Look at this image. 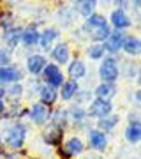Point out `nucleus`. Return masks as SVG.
Returning <instances> with one entry per match:
<instances>
[{"instance_id":"34","label":"nucleus","mask_w":141,"mask_h":159,"mask_svg":"<svg viewBox=\"0 0 141 159\" xmlns=\"http://www.w3.org/2000/svg\"><path fill=\"white\" fill-rule=\"evenodd\" d=\"M2 142H4V138H2V134H0V145H2Z\"/></svg>"},{"instance_id":"4","label":"nucleus","mask_w":141,"mask_h":159,"mask_svg":"<svg viewBox=\"0 0 141 159\" xmlns=\"http://www.w3.org/2000/svg\"><path fill=\"white\" fill-rule=\"evenodd\" d=\"M113 113V101H104V99H97L94 97L90 102H88V110H86V115L90 117H95L97 120L104 119L108 115Z\"/></svg>"},{"instance_id":"22","label":"nucleus","mask_w":141,"mask_h":159,"mask_svg":"<svg viewBox=\"0 0 141 159\" xmlns=\"http://www.w3.org/2000/svg\"><path fill=\"white\" fill-rule=\"evenodd\" d=\"M62 136H64V129H58V127H55V125H51V124L42 133V140L48 145H51V147H56L58 143L62 142Z\"/></svg>"},{"instance_id":"17","label":"nucleus","mask_w":141,"mask_h":159,"mask_svg":"<svg viewBox=\"0 0 141 159\" xmlns=\"http://www.w3.org/2000/svg\"><path fill=\"white\" fill-rule=\"evenodd\" d=\"M37 96H39V102L41 104H44V106H53L56 102V99H58V92L55 90V89H51V87L48 85H39V89H37Z\"/></svg>"},{"instance_id":"13","label":"nucleus","mask_w":141,"mask_h":159,"mask_svg":"<svg viewBox=\"0 0 141 159\" xmlns=\"http://www.w3.org/2000/svg\"><path fill=\"white\" fill-rule=\"evenodd\" d=\"M88 145H90L92 150H95V152H104L108 148V136L102 133V131H99L97 127H92V129H88Z\"/></svg>"},{"instance_id":"1","label":"nucleus","mask_w":141,"mask_h":159,"mask_svg":"<svg viewBox=\"0 0 141 159\" xmlns=\"http://www.w3.org/2000/svg\"><path fill=\"white\" fill-rule=\"evenodd\" d=\"M27 134H28L27 124L16 120L6 129V138L4 140H6L7 147L11 150H20V148H23V145L27 142Z\"/></svg>"},{"instance_id":"23","label":"nucleus","mask_w":141,"mask_h":159,"mask_svg":"<svg viewBox=\"0 0 141 159\" xmlns=\"http://www.w3.org/2000/svg\"><path fill=\"white\" fill-rule=\"evenodd\" d=\"M86 117H88V115H86V110H85L81 104H74V106H71V108L67 110V119H69V122L74 124V125H83Z\"/></svg>"},{"instance_id":"7","label":"nucleus","mask_w":141,"mask_h":159,"mask_svg":"<svg viewBox=\"0 0 141 159\" xmlns=\"http://www.w3.org/2000/svg\"><path fill=\"white\" fill-rule=\"evenodd\" d=\"M27 115L30 117V120L34 122L35 125H44L50 122V108L48 106H44V104H41L39 101L34 102L32 106H30V110L27 111Z\"/></svg>"},{"instance_id":"18","label":"nucleus","mask_w":141,"mask_h":159,"mask_svg":"<svg viewBox=\"0 0 141 159\" xmlns=\"http://www.w3.org/2000/svg\"><path fill=\"white\" fill-rule=\"evenodd\" d=\"M122 51L129 57H138L141 53V41L136 35H125L124 44H122Z\"/></svg>"},{"instance_id":"25","label":"nucleus","mask_w":141,"mask_h":159,"mask_svg":"<svg viewBox=\"0 0 141 159\" xmlns=\"http://www.w3.org/2000/svg\"><path fill=\"white\" fill-rule=\"evenodd\" d=\"M120 124V115H108V117H104V119H99L97 120V129L102 131L104 134L106 133H109V131H113L117 125Z\"/></svg>"},{"instance_id":"26","label":"nucleus","mask_w":141,"mask_h":159,"mask_svg":"<svg viewBox=\"0 0 141 159\" xmlns=\"http://www.w3.org/2000/svg\"><path fill=\"white\" fill-rule=\"evenodd\" d=\"M95 7H97V2L95 0H79L74 4V9L78 14H81L83 18H88L95 12Z\"/></svg>"},{"instance_id":"32","label":"nucleus","mask_w":141,"mask_h":159,"mask_svg":"<svg viewBox=\"0 0 141 159\" xmlns=\"http://www.w3.org/2000/svg\"><path fill=\"white\" fill-rule=\"evenodd\" d=\"M6 110H7L6 102H4V99H0V115H2V113H6Z\"/></svg>"},{"instance_id":"2","label":"nucleus","mask_w":141,"mask_h":159,"mask_svg":"<svg viewBox=\"0 0 141 159\" xmlns=\"http://www.w3.org/2000/svg\"><path fill=\"white\" fill-rule=\"evenodd\" d=\"M120 74H122V69H120L117 57L106 55L99 64V78H101V81L102 83H117Z\"/></svg>"},{"instance_id":"10","label":"nucleus","mask_w":141,"mask_h":159,"mask_svg":"<svg viewBox=\"0 0 141 159\" xmlns=\"http://www.w3.org/2000/svg\"><path fill=\"white\" fill-rule=\"evenodd\" d=\"M50 57H51V60H53V64L64 66V64H67L69 60H71V48H69L67 43L60 41V43H56V44L51 48Z\"/></svg>"},{"instance_id":"31","label":"nucleus","mask_w":141,"mask_h":159,"mask_svg":"<svg viewBox=\"0 0 141 159\" xmlns=\"http://www.w3.org/2000/svg\"><path fill=\"white\" fill-rule=\"evenodd\" d=\"M12 60V53L11 50H7L6 46H0V67H4V66H9Z\"/></svg>"},{"instance_id":"6","label":"nucleus","mask_w":141,"mask_h":159,"mask_svg":"<svg viewBox=\"0 0 141 159\" xmlns=\"http://www.w3.org/2000/svg\"><path fill=\"white\" fill-rule=\"evenodd\" d=\"M23 73L20 71L16 64H9L0 67V85H12V83H21Z\"/></svg>"},{"instance_id":"9","label":"nucleus","mask_w":141,"mask_h":159,"mask_svg":"<svg viewBox=\"0 0 141 159\" xmlns=\"http://www.w3.org/2000/svg\"><path fill=\"white\" fill-rule=\"evenodd\" d=\"M21 32H23V29L18 27V25H14V23H12L11 27H7V29L2 30V41L6 43L7 50H16L18 48L20 41H21Z\"/></svg>"},{"instance_id":"19","label":"nucleus","mask_w":141,"mask_h":159,"mask_svg":"<svg viewBox=\"0 0 141 159\" xmlns=\"http://www.w3.org/2000/svg\"><path fill=\"white\" fill-rule=\"evenodd\" d=\"M94 96L97 99H104V101H111L113 97L117 96V85L115 83H99L94 89Z\"/></svg>"},{"instance_id":"5","label":"nucleus","mask_w":141,"mask_h":159,"mask_svg":"<svg viewBox=\"0 0 141 159\" xmlns=\"http://www.w3.org/2000/svg\"><path fill=\"white\" fill-rule=\"evenodd\" d=\"M109 27L118 32H124L125 29H129L132 25V20H130L129 12L124 11V9H113L111 14H109Z\"/></svg>"},{"instance_id":"21","label":"nucleus","mask_w":141,"mask_h":159,"mask_svg":"<svg viewBox=\"0 0 141 159\" xmlns=\"http://www.w3.org/2000/svg\"><path fill=\"white\" fill-rule=\"evenodd\" d=\"M37 41H39V30L35 25H28L27 29H23L21 32V43L25 48H32V46L37 44Z\"/></svg>"},{"instance_id":"29","label":"nucleus","mask_w":141,"mask_h":159,"mask_svg":"<svg viewBox=\"0 0 141 159\" xmlns=\"http://www.w3.org/2000/svg\"><path fill=\"white\" fill-rule=\"evenodd\" d=\"M23 92H25V89L21 83H12V85H9V89H6V96L12 102H18L23 97Z\"/></svg>"},{"instance_id":"33","label":"nucleus","mask_w":141,"mask_h":159,"mask_svg":"<svg viewBox=\"0 0 141 159\" xmlns=\"http://www.w3.org/2000/svg\"><path fill=\"white\" fill-rule=\"evenodd\" d=\"M4 97H6V87L0 85V99H4Z\"/></svg>"},{"instance_id":"15","label":"nucleus","mask_w":141,"mask_h":159,"mask_svg":"<svg viewBox=\"0 0 141 159\" xmlns=\"http://www.w3.org/2000/svg\"><path fill=\"white\" fill-rule=\"evenodd\" d=\"M46 64H48V60H46L44 55H41V53H34V55H28V57H27L25 67H27V71L32 74V76H39V74L42 73V69H44Z\"/></svg>"},{"instance_id":"8","label":"nucleus","mask_w":141,"mask_h":159,"mask_svg":"<svg viewBox=\"0 0 141 159\" xmlns=\"http://www.w3.org/2000/svg\"><path fill=\"white\" fill-rule=\"evenodd\" d=\"M60 37V30L55 29V27H48L42 32H39V41L37 44L42 51H51V48L56 44V41Z\"/></svg>"},{"instance_id":"30","label":"nucleus","mask_w":141,"mask_h":159,"mask_svg":"<svg viewBox=\"0 0 141 159\" xmlns=\"http://www.w3.org/2000/svg\"><path fill=\"white\" fill-rule=\"evenodd\" d=\"M86 55H88V58H92V60H102V58L106 57V51H104V46L102 44H90L88 48H86Z\"/></svg>"},{"instance_id":"28","label":"nucleus","mask_w":141,"mask_h":159,"mask_svg":"<svg viewBox=\"0 0 141 159\" xmlns=\"http://www.w3.org/2000/svg\"><path fill=\"white\" fill-rule=\"evenodd\" d=\"M106 23H108V20H106V16H104V14L94 12L92 16L86 18V21H85V25H83V30H85V32H88V30L97 29V27H102V25H106Z\"/></svg>"},{"instance_id":"11","label":"nucleus","mask_w":141,"mask_h":159,"mask_svg":"<svg viewBox=\"0 0 141 159\" xmlns=\"http://www.w3.org/2000/svg\"><path fill=\"white\" fill-rule=\"evenodd\" d=\"M124 32H118V30H113L111 34H109V37H108L104 43H102V46H104V51L106 53H109L111 57H115L118 51H122V44H124V39H125Z\"/></svg>"},{"instance_id":"35","label":"nucleus","mask_w":141,"mask_h":159,"mask_svg":"<svg viewBox=\"0 0 141 159\" xmlns=\"http://www.w3.org/2000/svg\"><path fill=\"white\" fill-rule=\"evenodd\" d=\"M85 159H86V157H85Z\"/></svg>"},{"instance_id":"12","label":"nucleus","mask_w":141,"mask_h":159,"mask_svg":"<svg viewBox=\"0 0 141 159\" xmlns=\"http://www.w3.org/2000/svg\"><path fill=\"white\" fill-rule=\"evenodd\" d=\"M86 73H88V67L85 60L81 58H73L67 62V74H69V80H73L78 83L79 80H85L86 78Z\"/></svg>"},{"instance_id":"3","label":"nucleus","mask_w":141,"mask_h":159,"mask_svg":"<svg viewBox=\"0 0 141 159\" xmlns=\"http://www.w3.org/2000/svg\"><path fill=\"white\" fill-rule=\"evenodd\" d=\"M41 76H42L44 85L51 87V89H55V90H58V89L62 87V83L65 81V76H64L60 66H56V64H53V62L46 64L44 69H42V73H41Z\"/></svg>"},{"instance_id":"27","label":"nucleus","mask_w":141,"mask_h":159,"mask_svg":"<svg viewBox=\"0 0 141 159\" xmlns=\"http://www.w3.org/2000/svg\"><path fill=\"white\" fill-rule=\"evenodd\" d=\"M50 124L55 125V127H58V129H64L65 125L69 124V119H67V110L64 108H56L55 111H53V115H50Z\"/></svg>"},{"instance_id":"20","label":"nucleus","mask_w":141,"mask_h":159,"mask_svg":"<svg viewBox=\"0 0 141 159\" xmlns=\"http://www.w3.org/2000/svg\"><path fill=\"white\" fill-rule=\"evenodd\" d=\"M78 90H79V85L76 83V81L65 80V81L62 83V87H60L58 97H60L62 101H73L74 97H76V94H78Z\"/></svg>"},{"instance_id":"24","label":"nucleus","mask_w":141,"mask_h":159,"mask_svg":"<svg viewBox=\"0 0 141 159\" xmlns=\"http://www.w3.org/2000/svg\"><path fill=\"white\" fill-rule=\"evenodd\" d=\"M113 30H111V27H109V23H106V25H102V27H97V29H92V30H88L86 32V35L90 37L95 44H102L104 41L109 37V34H111Z\"/></svg>"},{"instance_id":"16","label":"nucleus","mask_w":141,"mask_h":159,"mask_svg":"<svg viewBox=\"0 0 141 159\" xmlns=\"http://www.w3.org/2000/svg\"><path fill=\"white\" fill-rule=\"evenodd\" d=\"M85 150V143L81 138L78 136H71L65 142V145L62 147V154L65 157H74V156H79V154H83Z\"/></svg>"},{"instance_id":"14","label":"nucleus","mask_w":141,"mask_h":159,"mask_svg":"<svg viewBox=\"0 0 141 159\" xmlns=\"http://www.w3.org/2000/svg\"><path fill=\"white\" fill-rule=\"evenodd\" d=\"M124 138L129 143H132V145L141 142V120L138 119V117L130 115L129 124H127V127H125V131H124Z\"/></svg>"}]
</instances>
